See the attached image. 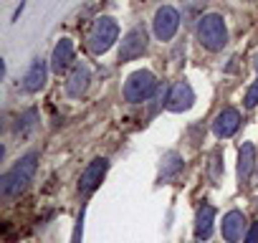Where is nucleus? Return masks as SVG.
Returning a JSON list of instances; mask_svg holds the SVG:
<instances>
[{
    "label": "nucleus",
    "instance_id": "nucleus-11",
    "mask_svg": "<svg viewBox=\"0 0 258 243\" xmlns=\"http://www.w3.org/2000/svg\"><path fill=\"white\" fill-rule=\"evenodd\" d=\"M46 79H48V64H46V58H36L23 76V89L36 94L46 86Z\"/></svg>",
    "mask_w": 258,
    "mask_h": 243
},
{
    "label": "nucleus",
    "instance_id": "nucleus-7",
    "mask_svg": "<svg viewBox=\"0 0 258 243\" xmlns=\"http://www.w3.org/2000/svg\"><path fill=\"white\" fill-rule=\"evenodd\" d=\"M155 36L160 41H172V36L177 33L180 28V13L172 8V6H162L157 13H155Z\"/></svg>",
    "mask_w": 258,
    "mask_h": 243
},
{
    "label": "nucleus",
    "instance_id": "nucleus-20",
    "mask_svg": "<svg viewBox=\"0 0 258 243\" xmlns=\"http://www.w3.org/2000/svg\"><path fill=\"white\" fill-rule=\"evenodd\" d=\"M243 243H258V223H253L250 228H248V233H245V240Z\"/></svg>",
    "mask_w": 258,
    "mask_h": 243
},
{
    "label": "nucleus",
    "instance_id": "nucleus-3",
    "mask_svg": "<svg viewBox=\"0 0 258 243\" xmlns=\"http://www.w3.org/2000/svg\"><path fill=\"white\" fill-rule=\"evenodd\" d=\"M116 38H119L116 21L109 18V16H101V18L94 21V26H91L89 36H86V46H89V51L94 56H101V53H106L116 43Z\"/></svg>",
    "mask_w": 258,
    "mask_h": 243
},
{
    "label": "nucleus",
    "instance_id": "nucleus-5",
    "mask_svg": "<svg viewBox=\"0 0 258 243\" xmlns=\"http://www.w3.org/2000/svg\"><path fill=\"white\" fill-rule=\"evenodd\" d=\"M150 46V38H147V28L145 26H135L124 38H121V46H119V61H135L140 58Z\"/></svg>",
    "mask_w": 258,
    "mask_h": 243
},
{
    "label": "nucleus",
    "instance_id": "nucleus-2",
    "mask_svg": "<svg viewBox=\"0 0 258 243\" xmlns=\"http://www.w3.org/2000/svg\"><path fill=\"white\" fill-rule=\"evenodd\" d=\"M198 41L208 51H223L225 43H228V28H225L223 16H218V13L200 16V21H198Z\"/></svg>",
    "mask_w": 258,
    "mask_h": 243
},
{
    "label": "nucleus",
    "instance_id": "nucleus-18",
    "mask_svg": "<svg viewBox=\"0 0 258 243\" xmlns=\"http://www.w3.org/2000/svg\"><path fill=\"white\" fill-rule=\"evenodd\" d=\"M243 101H245V109H253V106L258 104V79L250 84V89L245 91V99H243Z\"/></svg>",
    "mask_w": 258,
    "mask_h": 243
},
{
    "label": "nucleus",
    "instance_id": "nucleus-21",
    "mask_svg": "<svg viewBox=\"0 0 258 243\" xmlns=\"http://www.w3.org/2000/svg\"><path fill=\"white\" fill-rule=\"evenodd\" d=\"M253 66H255V69H258V56H255V61H253Z\"/></svg>",
    "mask_w": 258,
    "mask_h": 243
},
{
    "label": "nucleus",
    "instance_id": "nucleus-13",
    "mask_svg": "<svg viewBox=\"0 0 258 243\" xmlns=\"http://www.w3.org/2000/svg\"><path fill=\"white\" fill-rule=\"evenodd\" d=\"M74 53H76V48H74V41H69V38H61V41L56 43L53 53H51V69H53L56 74L66 71V69L74 64Z\"/></svg>",
    "mask_w": 258,
    "mask_h": 243
},
{
    "label": "nucleus",
    "instance_id": "nucleus-17",
    "mask_svg": "<svg viewBox=\"0 0 258 243\" xmlns=\"http://www.w3.org/2000/svg\"><path fill=\"white\" fill-rule=\"evenodd\" d=\"M36 125H38V111H36V109H28V111H23V114L18 116L16 132H18L21 137H26V135H31V132L36 130Z\"/></svg>",
    "mask_w": 258,
    "mask_h": 243
},
{
    "label": "nucleus",
    "instance_id": "nucleus-9",
    "mask_svg": "<svg viewBox=\"0 0 258 243\" xmlns=\"http://www.w3.org/2000/svg\"><path fill=\"white\" fill-rule=\"evenodd\" d=\"M192 104H195V91H192V86H190L187 81H177V84L170 89V94H167V109L180 114V111H187Z\"/></svg>",
    "mask_w": 258,
    "mask_h": 243
},
{
    "label": "nucleus",
    "instance_id": "nucleus-10",
    "mask_svg": "<svg viewBox=\"0 0 258 243\" xmlns=\"http://www.w3.org/2000/svg\"><path fill=\"white\" fill-rule=\"evenodd\" d=\"M89 81H91V69H89L86 64H76L74 71H71L69 79H66V94H69L71 99L84 96L86 89H89Z\"/></svg>",
    "mask_w": 258,
    "mask_h": 243
},
{
    "label": "nucleus",
    "instance_id": "nucleus-15",
    "mask_svg": "<svg viewBox=\"0 0 258 243\" xmlns=\"http://www.w3.org/2000/svg\"><path fill=\"white\" fill-rule=\"evenodd\" d=\"M253 170H255V147L250 142H243V147L238 152V180H240V185H245L250 180Z\"/></svg>",
    "mask_w": 258,
    "mask_h": 243
},
{
    "label": "nucleus",
    "instance_id": "nucleus-1",
    "mask_svg": "<svg viewBox=\"0 0 258 243\" xmlns=\"http://www.w3.org/2000/svg\"><path fill=\"white\" fill-rule=\"evenodd\" d=\"M36 167H38V152H28V155L18 157L16 165L0 177V195H3L6 203H11L21 193H26V188L31 185V180L36 175Z\"/></svg>",
    "mask_w": 258,
    "mask_h": 243
},
{
    "label": "nucleus",
    "instance_id": "nucleus-19",
    "mask_svg": "<svg viewBox=\"0 0 258 243\" xmlns=\"http://www.w3.org/2000/svg\"><path fill=\"white\" fill-rule=\"evenodd\" d=\"M81 235H84V210H81V215L76 218V228H74V238H71V243H81Z\"/></svg>",
    "mask_w": 258,
    "mask_h": 243
},
{
    "label": "nucleus",
    "instance_id": "nucleus-8",
    "mask_svg": "<svg viewBox=\"0 0 258 243\" xmlns=\"http://www.w3.org/2000/svg\"><path fill=\"white\" fill-rule=\"evenodd\" d=\"M238 127H240V111L233 109V106H225V109L215 116V122H213V132H215V137H220V140L233 137V135L238 132Z\"/></svg>",
    "mask_w": 258,
    "mask_h": 243
},
{
    "label": "nucleus",
    "instance_id": "nucleus-14",
    "mask_svg": "<svg viewBox=\"0 0 258 243\" xmlns=\"http://www.w3.org/2000/svg\"><path fill=\"white\" fill-rule=\"evenodd\" d=\"M213 223H215V208L203 203L198 208V215H195V238L198 240H208L210 233H213Z\"/></svg>",
    "mask_w": 258,
    "mask_h": 243
},
{
    "label": "nucleus",
    "instance_id": "nucleus-16",
    "mask_svg": "<svg viewBox=\"0 0 258 243\" xmlns=\"http://www.w3.org/2000/svg\"><path fill=\"white\" fill-rule=\"evenodd\" d=\"M182 157L177 155V152H167L165 157H162V165H160V180L162 183H170V180H175L180 172H182Z\"/></svg>",
    "mask_w": 258,
    "mask_h": 243
},
{
    "label": "nucleus",
    "instance_id": "nucleus-6",
    "mask_svg": "<svg viewBox=\"0 0 258 243\" xmlns=\"http://www.w3.org/2000/svg\"><path fill=\"white\" fill-rule=\"evenodd\" d=\"M106 170H109V160H106V157H96V160H91V162L86 165V170L81 172V177H79V193H81V195L94 193V190L101 185Z\"/></svg>",
    "mask_w": 258,
    "mask_h": 243
},
{
    "label": "nucleus",
    "instance_id": "nucleus-4",
    "mask_svg": "<svg viewBox=\"0 0 258 243\" xmlns=\"http://www.w3.org/2000/svg\"><path fill=\"white\" fill-rule=\"evenodd\" d=\"M155 91H157V79L152 71H135V74H129V79L124 84V99L129 104H142Z\"/></svg>",
    "mask_w": 258,
    "mask_h": 243
},
{
    "label": "nucleus",
    "instance_id": "nucleus-12",
    "mask_svg": "<svg viewBox=\"0 0 258 243\" xmlns=\"http://www.w3.org/2000/svg\"><path fill=\"white\" fill-rule=\"evenodd\" d=\"M220 230H223V238H225L228 243H238V240L243 238V233H245V215H243L240 210L225 213Z\"/></svg>",
    "mask_w": 258,
    "mask_h": 243
}]
</instances>
